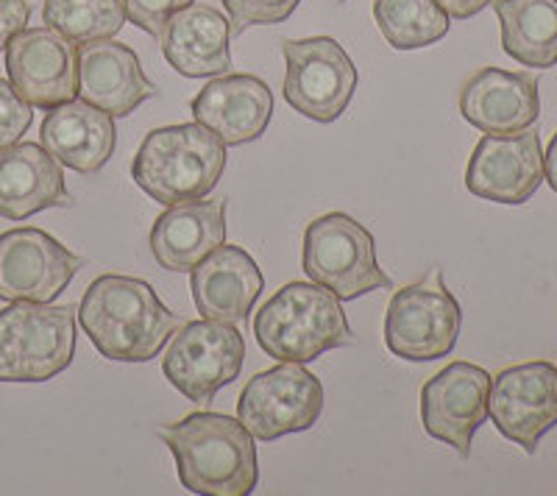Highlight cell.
Instances as JSON below:
<instances>
[{
    "instance_id": "cell-1",
    "label": "cell",
    "mask_w": 557,
    "mask_h": 496,
    "mask_svg": "<svg viewBox=\"0 0 557 496\" xmlns=\"http://www.w3.org/2000/svg\"><path fill=\"white\" fill-rule=\"evenodd\" d=\"M78 321L92 346L114 363H148L182 326L148 282L121 274H103L87 287Z\"/></svg>"
},
{
    "instance_id": "cell-2",
    "label": "cell",
    "mask_w": 557,
    "mask_h": 496,
    "mask_svg": "<svg viewBox=\"0 0 557 496\" xmlns=\"http://www.w3.org/2000/svg\"><path fill=\"white\" fill-rule=\"evenodd\" d=\"M176 460L178 480L203 496H248L260 483L257 444L240 419L193 413L178 424L159 426Z\"/></svg>"
},
{
    "instance_id": "cell-3",
    "label": "cell",
    "mask_w": 557,
    "mask_h": 496,
    "mask_svg": "<svg viewBox=\"0 0 557 496\" xmlns=\"http://www.w3.org/2000/svg\"><path fill=\"white\" fill-rule=\"evenodd\" d=\"M253 337L276 363H312L332 349L355 344V332L335 293L290 282L253 315Z\"/></svg>"
},
{
    "instance_id": "cell-4",
    "label": "cell",
    "mask_w": 557,
    "mask_h": 496,
    "mask_svg": "<svg viewBox=\"0 0 557 496\" xmlns=\"http://www.w3.org/2000/svg\"><path fill=\"white\" fill-rule=\"evenodd\" d=\"M226 171V146L201 123L148 132L132 162V178L162 207L201 201Z\"/></svg>"
},
{
    "instance_id": "cell-5",
    "label": "cell",
    "mask_w": 557,
    "mask_h": 496,
    "mask_svg": "<svg viewBox=\"0 0 557 496\" xmlns=\"http://www.w3.org/2000/svg\"><path fill=\"white\" fill-rule=\"evenodd\" d=\"M73 305L12 301L0 310V382H48L76 357Z\"/></svg>"
},
{
    "instance_id": "cell-6",
    "label": "cell",
    "mask_w": 557,
    "mask_h": 496,
    "mask_svg": "<svg viewBox=\"0 0 557 496\" xmlns=\"http://www.w3.org/2000/svg\"><path fill=\"white\" fill-rule=\"evenodd\" d=\"M301 265L315 285L332 290L341 301L393 285L376 262L374 235L346 212H330L307 226Z\"/></svg>"
},
{
    "instance_id": "cell-7",
    "label": "cell",
    "mask_w": 557,
    "mask_h": 496,
    "mask_svg": "<svg viewBox=\"0 0 557 496\" xmlns=\"http://www.w3.org/2000/svg\"><path fill=\"white\" fill-rule=\"evenodd\" d=\"M462 326L460 301L444 285L441 268L393 293L385 315V346L401 360L430 363L451 355Z\"/></svg>"
},
{
    "instance_id": "cell-8",
    "label": "cell",
    "mask_w": 557,
    "mask_h": 496,
    "mask_svg": "<svg viewBox=\"0 0 557 496\" xmlns=\"http://www.w3.org/2000/svg\"><path fill=\"white\" fill-rule=\"evenodd\" d=\"M246 360V340L235 324L223 321H187L173 332L162 357V371L178 394L196 405H212L218 390L235 382Z\"/></svg>"
},
{
    "instance_id": "cell-9",
    "label": "cell",
    "mask_w": 557,
    "mask_h": 496,
    "mask_svg": "<svg viewBox=\"0 0 557 496\" xmlns=\"http://www.w3.org/2000/svg\"><path fill=\"white\" fill-rule=\"evenodd\" d=\"M326 394L315 374L301 363H278L251 376L237 399V419L253 441L271 444L282 435L307 433L318 424Z\"/></svg>"
},
{
    "instance_id": "cell-10",
    "label": "cell",
    "mask_w": 557,
    "mask_h": 496,
    "mask_svg": "<svg viewBox=\"0 0 557 496\" xmlns=\"http://www.w3.org/2000/svg\"><path fill=\"white\" fill-rule=\"evenodd\" d=\"M285 101L298 115L332 123L355 98L357 67L337 39H285Z\"/></svg>"
},
{
    "instance_id": "cell-11",
    "label": "cell",
    "mask_w": 557,
    "mask_h": 496,
    "mask_svg": "<svg viewBox=\"0 0 557 496\" xmlns=\"http://www.w3.org/2000/svg\"><path fill=\"white\" fill-rule=\"evenodd\" d=\"M82 271V257L34 226L0 235V301L51 305Z\"/></svg>"
},
{
    "instance_id": "cell-12",
    "label": "cell",
    "mask_w": 557,
    "mask_h": 496,
    "mask_svg": "<svg viewBox=\"0 0 557 496\" xmlns=\"http://www.w3.org/2000/svg\"><path fill=\"white\" fill-rule=\"evenodd\" d=\"M487 416L494 426L532 455L557 426V365L546 360L505 369L491 380Z\"/></svg>"
},
{
    "instance_id": "cell-13",
    "label": "cell",
    "mask_w": 557,
    "mask_h": 496,
    "mask_svg": "<svg viewBox=\"0 0 557 496\" xmlns=\"http://www.w3.org/2000/svg\"><path fill=\"white\" fill-rule=\"evenodd\" d=\"M9 84L37 109L78 98V48L53 28H26L7 45Z\"/></svg>"
},
{
    "instance_id": "cell-14",
    "label": "cell",
    "mask_w": 557,
    "mask_h": 496,
    "mask_svg": "<svg viewBox=\"0 0 557 496\" xmlns=\"http://www.w3.org/2000/svg\"><path fill=\"white\" fill-rule=\"evenodd\" d=\"M491 374L474 363H449L421 388V424L426 435L444 441L460 458L471 455V441L487 421Z\"/></svg>"
},
{
    "instance_id": "cell-15",
    "label": "cell",
    "mask_w": 557,
    "mask_h": 496,
    "mask_svg": "<svg viewBox=\"0 0 557 496\" xmlns=\"http://www.w3.org/2000/svg\"><path fill=\"white\" fill-rule=\"evenodd\" d=\"M544 182V151L535 132L485 134L466 168L471 196L494 204H527Z\"/></svg>"
},
{
    "instance_id": "cell-16",
    "label": "cell",
    "mask_w": 557,
    "mask_h": 496,
    "mask_svg": "<svg viewBox=\"0 0 557 496\" xmlns=\"http://www.w3.org/2000/svg\"><path fill=\"white\" fill-rule=\"evenodd\" d=\"M265 290L260 265L246 248L218 246L190 271V293L203 319L240 326Z\"/></svg>"
},
{
    "instance_id": "cell-17",
    "label": "cell",
    "mask_w": 557,
    "mask_h": 496,
    "mask_svg": "<svg viewBox=\"0 0 557 496\" xmlns=\"http://www.w3.org/2000/svg\"><path fill=\"white\" fill-rule=\"evenodd\" d=\"M193 117L215 134L223 146L260 140L273 115V92L262 78L237 73L209 82L193 98Z\"/></svg>"
},
{
    "instance_id": "cell-18",
    "label": "cell",
    "mask_w": 557,
    "mask_h": 496,
    "mask_svg": "<svg viewBox=\"0 0 557 496\" xmlns=\"http://www.w3.org/2000/svg\"><path fill=\"white\" fill-rule=\"evenodd\" d=\"M460 115L482 134L527 132L541 115L539 82L530 73L482 67L462 84Z\"/></svg>"
},
{
    "instance_id": "cell-19",
    "label": "cell",
    "mask_w": 557,
    "mask_h": 496,
    "mask_svg": "<svg viewBox=\"0 0 557 496\" xmlns=\"http://www.w3.org/2000/svg\"><path fill=\"white\" fill-rule=\"evenodd\" d=\"M157 87L146 78L137 53L112 39L84 42L78 51V98L112 117H128Z\"/></svg>"
},
{
    "instance_id": "cell-20",
    "label": "cell",
    "mask_w": 557,
    "mask_h": 496,
    "mask_svg": "<svg viewBox=\"0 0 557 496\" xmlns=\"http://www.w3.org/2000/svg\"><path fill=\"white\" fill-rule=\"evenodd\" d=\"M39 146L51 153L59 165L89 176L112 160L117 132H114L112 115L78 98V101L48 109L39 126Z\"/></svg>"
},
{
    "instance_id": "cell-21",
    "label": "cell",
    "mask_w": 557,
    "mask_h": 496,
    "mask_svg": "<svg viewBox=\"0 0 557 496\" xmlns=\"http://www.w3.org/2000/svg\"><path fill=\"white\" fill-rule=\"evenodd\" d=\"M64 171L37 142L0 148V218L26 221L51 207H70Z\"/></svg>"
},
{
    "instance_id": "cell-22",
    "label": "cell",
    "mask_w": 557,
    "mask_h": 496,
    "mask_svg": "<svg viewBox=\"0 0 557 496\" xmlns=\"http://www.w3.org/2000/svg\"><path fill=\"white\" fill-rule=\"evenodd\" d=\"M162 53L173 71L187 78L223 76L232 71V23L218 9L190 3L162 28Z\"/></svg>"
},
{
    "instance_id": "cell-23",
    "label": "cell",
    "mask_w": 557,
    "mask_h": 496,
    "mask_svg": "<svg viewBox=\"0 0 557 496\" xmlns=\"http://www.w3.org/2000/svg\"><path fill=\"white\" fill-rule=\"evenodd\" d=\"M226 240V201H187L168 207L151 230V255L165 271H193Z\"/></svg>"
},
{
    "instance_id": "cell-24",
    "label": "cell",
    "mask_w": 557,
    "mask_h": 496,
    "mask_svg": "<svg viewBox=\"0 0 557 496\" xmlns=\"http://www.w3.org/2000/svg\"><path fill=\"white\" fill-rule=\"evenodd\" d=\"M502 48L524 67L549 71L557 64V0H494Z\"/></svg>"
},
{
    "instance_id": "cell-25",
    "label": "cell",
    "mask_w": 557,
    "mask_h": 496,
    "mask_svg": "<svg viewBox=\"0 0 557 496\" xmlns=\"http://www.w3.org/2000/svg\"><path fill=\"white\" fill-rule=\"evenodd\" d=\"M374 23L396 51L430 48L449 34V14L437 0H374Z\"/></svg>"
},
{
    "instance_id": "cell-26",
    "label": "cell",
    "mask_w": 557,
    "mask_h": 496,
    "mask_svg": "<svg viewBox=\"0 0 557 496\" xmlns=\"http://www.w3.org/2000/svg\"><path fill=\"white\" fill-rule=\"evenodd\" d=\"M42 20L70 42H96L121 34L126 14L121 0H45Z\"/></svg>"
},
{
    "instance_id": "cell-27",
    "label": "cell",
    "mask_w": 557,
    "mask_h": 496,
    "mask_svg": "<svg viewBox=\"0 0 557 496\" xmlns=\"http://www.w3.org/2000/svg\"><path fill=\"white\" fill-rule=\"evenodd\" d=\"M301 0H223L232 23V34H243L251 26H276L285 23Z\"/></svg>"
},
{
    "instance_id": "cell-28",
    "label": "cell",
    "mask_w": 557,
    "mask_h": 496,
    "mask_svg": "<svg viewBox=\"0 0 557 496\" xmlns=\"http://www.w3.org/2000/svg\"><path fill=\"white\" fill-rule=\"evenodd\" d=\"M32 109V103L23 101L7 78H0V148L20 142L34 121Z\"/></svg>"
},
{
    "instance_id": "cell-29",
    "label": "cell",
    "mask_w": 557,
    "mask_h": 496,
    "mask_svg": "<svg viewBox=\"0 0 557 496\" xmlns=\"http://www.w3.org/2000/svg\"><path fill=\"white\" fill-rule=\"evenodd\" d=\"M190 3L193 0H121L128 23H134L139 32H148L153 39L162 37L168 20Z\"/></svg>"
},
{
    "instance_id": "cell-30",
    "label": "cell",
    "mask_w": 557,
    "mask_h": 496,
    "mask_svg": "<svg viewBox=\"0 0 557 496\" xmlns=\"http://www.w3.org/2000/svg\"><path fill=\"white\" fill-rule=\"evenodd\" d=\"M32 20V3L28 0H0V51H7V45L26 32Z\"/></svg>"
},
{
    "instance_id": "cell-31",
    "label": "cell",
    "mask_w": 557,
    "mask_h": 496,
    "mask_svg": "<svg viewBox=\"0 0 557 496\" xmlns=\"http://www.w3.org/2000/svg\"><path fill=\"white\" fill-rule=\"evenodd\" d=\"M437 3H441V9L455 20H471L476 17L482 9L491 7V0H437Z\"/></svg>"
},
{
    "instance_id": "cell-32",
    "label": "cell",
    "mask_w": 557,
    "mask_h": 496,
    "mask_svg": "<svg viewBox=\"0 0 557 496\" xmlns=\"http://www.w3.org/2000/svg\"><path fill=\"white\" fill-rule=\"evenodd\" d=\"M544 178L549 182L552 190L557 193V134L552 137L549 148H546L544 153Z\"/></svg>"
}]
</instances>
